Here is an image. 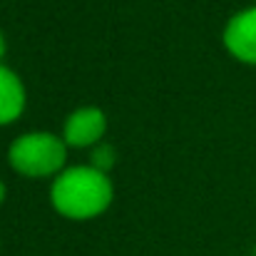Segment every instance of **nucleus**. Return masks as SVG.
<instances>
[{"label":"nucleus","instance_id":"6e6552de","mask_svg":"<svg viewBox=\"0 0 256 256\" xmlns=\"http://www.w3.org/2000/svg\"><path fill=\"white\" fill-rule=\"evenodd\" d=\"M2 196H5V186H2V182H0V202H2Z\"/></svg>","mask_w":256,"mask_h":256},{"label":"nucleus","instance_id":"f03ea898","mask_svg":"<svg viewBox=\"0 0 256 256\" xmlns=\"http://www.w3.org/2000/svg\"><path fill=\"white\" fill-rule=\"evenodd\" d=\"M65 142L58 140L55 134L45 132H32L22 134L12 142L8 160L20 174L28 176H45L52 174L65 164Z\"/></svg>","mask_w":256,"mask_h":256},{"label":"nucleus","instance_id":"0eeeda50","mask_svg":"<svg viewBox=\"0 0 256 256\" xmlns=\"http://www.w3.org/2000/svg\"><path fill=\"white\" fill-rule=\"evenodd\" d=\"M2 52H5V40H2V35H0V58H2Z\"/></svg>","mask_w":256,"mask_h":256},{"label":"nucleus","instance_id":"39448f33","mask_svg":"<svg viewBox=\"0 0 256 256\" xmlns=\"http://www.w3.org/2000/svg\"><path fill=\"white\" fill-rule=\"evenodd\" d=\"M25 107V90L20 80L0 65V124H8L20 117Z\"/></svg>","mask_w":256,"mask_h":256},{"label":"nucleus","instance_id":"f257e3e1","mask_svg":"<svg viewBox=\"0 0 256 256\" xmlns=\"http://www.w3.org/2000/svg\"><path fill=\"white\" fill-rule=\"evenodd\" d=\"M112 202V184L104 172L94 167L65 170L52 184V204L62 216L92 219Z\"/></svg>","mask_w":256,"mask_h":256},{"label":"nucleus","instance_id":"423d86ee","mask_svg":"<svg viewBox=\"0 0 256 256\" xmlns=\"http://www.w3.org/2000/svg\"><path fill=\"white\" fill-rule=\"evenodd\" d=\"M92 162H94V170L104 172L107 167H112V162H114V152H112V147H97L94 150V154H92Z\"/></svg>","mask_w":256,"mask_h":256},{"label":"nucleus","instance_id":"7ed1b4c3","mask_svg":"<svg viewBox=\"0 0 256 256\" xmlns=\"http://www.w3.org/2000/svg\"><path fill=\"white\" fill-rule=\"evenodd\" d=\"M226 50L242 62L256 65V8L234 15L224 30Z\"/></svg>","mask_w":256,"mask_h":256},{"label":"nucleus","instance_id":"20e7f679","mask_svg":"<svg viewBox=\"0 0 256 256\" xmlns=\"http://www.w3.org/2000/svg\"><path fill=\"white\" fill-rule=\"evenodd\" d=\"M104 134V114L97 107H82L65 122V144L90 147Z\"/></svg>","mask_w":256,"mask_h":256}]
</instances>
